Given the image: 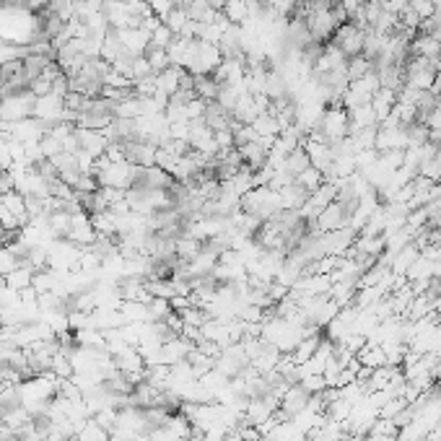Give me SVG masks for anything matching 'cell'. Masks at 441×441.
<instances>
[{"instance_id":"cell-1","label":"cell","mask_w":441,"mask_h":441,"mask_svg":"<svg viewBox=\"0 0 441 441\" xmlns=\"http://www.w3.org/2000/svg\"><path fill=\"white\" fill-rule=\"evenodd\" d=\"M94 174H97L101 187H115V190H125L128 192L135 179V167L128 161H109L107 156H99L94 161Z\"/></svg>"},{"instance_id":"cell-2","label":"cell","mask_w":441,"mask_h":441,"mask_svg":"<svg viewBox=\"0 0 441 441\" xmlns=\"http://www.w3.org/2000/svg\"><path fill=\"white\" fill-rule=\"evenodd\" d=\"M242 210L257 216L260 221H267V218H273L278 210H283V208H281V195H278L275 190H270V187H255V190H249V192L242 197Z\"/></svg>"},{"instance_id":"cell-3","label":"cell","mask_w":441,"mask_h":441,"mask_svg":"<svg viewBox=\"0 0 441 441\" xmlns=\"http://www.w3.org/2000/svg\"><path fill=\"white\" fill-rule=\"evenodd\" d=\"M309 8H306V29L312 34L314 42H319V44H327V42L333 40V34L338 31V24L333 19V10L319 6V3H306Z\"/></svg>"},{"instance_id":"cell-4","label":"cell","mask_w":441,"mask_h":441,"mask_svg":"<svg viewBox=\"0 0 441 441\" xmlns=\"http://www.w3.org/2000/svg\"><path fill=\"white\" fill-rule=\"evenodd\" d=\"M34 101H37V97L31 91H21L13 97H0V119L3 122H19V119L34 117Z\"/></svg>"},{"instance_id":"cell-5","label":"cell","mask_w":441,"mask_h":441,"mask_svg":"<svg viewBox=\"0 0 441 441\" xmlns=\"http://www.w3.org/2000/svg\"><path fill=\"white\" fill-rule=\"evenodd\" d=\"M348 128H351V119H348V109L345 107H327L322 115V122H319V130H322L324 140L335 146L348 138Z\"/></svg>"},{"instance_id":"cell-6","label":"cell","mask_w":441,"mask_h":441,"mask_svg":"<svg viewBox=\"0 0 441 441\" xmlns=\"http://www.w3.org/2000/svg\"><path fill=\"white\" fill-rule=\"evenodd\" d=\"M363 34L366 31L358 29L353 21H345L343 26H338V31L333 34V40L338 47L345 52V58H356V55H361L363 52Z\"/></svg>"},{"instance_id":"cell-7","label":"cell","mask_w":441,"mask_h":441,"mask_svg":"<svg viewBox=\"0 0 441 441\" xmlns=\"http://www.w3.org/2000/svg\"><path fill=\"white\" fill-rule=\"evenodd\" d=\"M172 185H174L172 174L164 172L161 167H135L133 187H140V190H169Z\"/></svg>"},{"instance_id":"cell-8","label":"cell","mask_w":441,"mask_h":441,"mask_svg":"<svg viewBox=\"0 0 441 441\" xmlns=\"http://www.w3.org/2000/svg\"><path fill=\"white\" fill-rule=\"evenodd\" d=\"M65 239H68V242H73L76 247H81V249H86V247L94 244V242L99 239V231L94 228V224H91V216H86V213L73 216Z\"/></svg>"},{"instance_id":"cell-9","label":"cell","mask_w":441,"mask_h":441,"mask_svg":"<svg viewBox=\"0 0 441 441\" xmlns=\"http://www.w3.org/2000/svg\"><path fill=\"white\" fill-rule=\"evenodd\" d=\"M348 221H351V213L345 210L343 203H330L327 208H322L319 210V216L314 218V226L319 228V231H338V228H343V226H348Z\"/></svg>"},{"instance_id":"cell-10","label":"cell","mask_w":441,"mask_h":441,"mask_svg":"<svg viewBox=\"0 0 441 441\" xmlns=\"http://www.w3.org/2000/svg\"><path fill=\"white\" fill-rule=\"evenodd\" d=\"M374 148H376L379 153H387V151H405V148H408V133H405L402 125H397V128L379 125Z\"/></svg>"},{"instance_id":"cell-11","label":"cell","mask_w":441,"mask_h":441,"mask_svg":"<svg viewBox=\"0 0 441 441\" xmlns=\"http://www.w3.org/2000/svg\"><path fill=\"white\" fill-rule=\"evenodd\" d=\"M65 115V99L55 97V94H47V97H37L34 101V117L42 119V122H60Z\"/></svg>"},{"instance_id":"cell-12","label":"cell","mask_w":441,"mask_h":441,"mask_svg":"<svg viewBox=\"0 0 441 441\" xmlns=\"http://www.w3.org/2000/svg\"><path fill=\"white\" fill-rule=\"evenodd\" d=\"M76 138H78V148L86 151L88 156H104L109 146V138L101 133V130H86V128H76Z\"/></svg>"},{"instance_id":"cell-13","label":"cell","mask_w":441,"mask_h":441,"mask_svg":"<svg viewBox=\"0 0 441 441\" xmlns=\"http://www.w3.org/2000/svg\"><path fill=\"white\" fill-rule=\"evenodd\" d=\"M306 151V156H309V164H312L314 169H319L322 174H327L330 172V167H333L335 161V153H333V146H327V143H319V140H309L306 138L304 146H301Z\"/></svg>"},{"instance_id":"cell-14","label":"cell","mask_w":441,"mask_h":441,"mask_svg":"<svg viewBox=\"0 0 441 441\" xmlns=\"http://www.w3.org/2000/svg\"><path fill=\"white\" fill-rule=\"evenodd\" d=\"M0 203L8 208V213L16 218L21 226H26L31 221L29 210H26V197L21 195L19 190H8V192H3V195H0Z\"/></svg>"},{"instance_id":"cell-15","label":"cell","mask_w":441,"mask_h":441,"mask_svg":"<svg viewBox=\"0 0 441 441\" xmlns=\"http://www.w3.org/2000/svg\"><path fill=\"white\" fill-rule=\"evenodd\" d=\"M236 151H239V156H242V161H244V167L249 172H260L267 164V148H263L257 140L244 143V146H239Z\"/></svg>"},{"instance_id":"cell-16","label":"cell","mask_w":441,"mask_h":441,"mask_svg":"<svg viewBox=\"0 0 441 441\" xmlns=\"http://www.w3.org/2000/svg\"><path fill=\"white\" fill-rule=\"evenodd\" d=\"M410 55H418V58H428L439 63L441 58V40L436 37H428V34H418L413 37L410 42Z\"/></svg>"},{"instance_id":"cell-17","label":"cell","mask_w":441,"mask_h":441,"mask_svg":"<svg viewBox=\"0 0 441 441\" xmlns=\"http://www.w3.org/2000/svg\"><path fill=\"white\" fill-rule=\"evenodd\" d=\"M335 200H338V182H330V179H324L322 185L317 187L312 195H309L306 206L314 208V210H317V216H319V210H322V208H327L330 203H335Z\"/></svg>"},{"instance_id":"cell-18","label":"cell","mask_w":441,"mask_h":441,"mask_svg":"<svg viewBox=\"0 0 441 441\" xmlns=\"http://www.w3.org/2000/svg\"><path fill=\"white\" fill-rule=\"evenodd\" d=\"M394 104H397V91H392V88H379L376 94L372 97V107H374V115H376V119L382 122V119H387L390 115H392Z\"/></svg>"},{"instance_id":"cell-19","label":"cell","mask_w":441,"mask_h":441,"mask_svg":"<svg viewBox=\"0 0 441 441\" xmlns=\"http://www.w3.org/2000/svg\"><path fill=\"white\" fill-rule=\"evenodd\" d=\"M278 195H281V208L283 210H301L306 206V200H309V192H306L301 185H288L283 190H278Z\"/></svg>"},{"instance_id":"cell-20","label":"cell","mask_w":441,"mask_h":441,"mask_svg":"<svg viewBox=\"0 0 441 441\" xmlns=\"http://www.w3.org/2000/svg\"><path fill=\"white\" fill-rule=\"evenodd\" d=\"M418 257H421V247L415 244V242H410V244L402 247L400 252L392 257V263H390V270H392L394 275H405L413 267V263H415Z\"/></svg>"},{"instance_id":"cell-21","label":"cell","mask_w":441,"mask_h":441,"mask_svg":"<svg viewBox=\"0 0 441 441\" xmlns=\"http://www.w3.org/2000/svg\"><path fill=\"white\" fill-rule=\"evenodd\" d=\"M182 73H185V68H176V65L156 73V94H161V97H167V99L172 97L176 88H179ZM156 94H153V97H156Z\"/></svg>"},{"instance_id":"cell-22","label":"cell","mask_w":441,"mask_h":441,"mask_svg":"<svg viewBox=\"0 0 441 441\" xmlns=\"http://www.w3.org/2000/svg\"><path fill=\"white\" fill-rule=\"evenodd\" d=\"M356 358L361 361V366L366 369H379V366H390L387 363V356H384V348L382 345L372 343V340H366L361 351H356Z\"/></svg>"},{"instance_id":"cell-23","label":"cell","mask_w":441,"mask_h":441,"mask_svg":"<svg viewBox=\"0 0 441 441\" xmlns=\"http://www.w3.org/2000/svg\"><path fill=\"white\" fill-rule=\"evenodd\" d=\"M263 94L270 99V101H278V99H283V97H291V94H288V83H285V78H283V73H281V70H267Z\"/></svg>"},{"instance_id":"cell-24","label":"cell","mask_w":441,"mask_h":441,"mask_svg":"<svg viewBox=\"0 0 441 441\" xmlns=\"http://www.w3.org/2000/svg\"><path fill=\"white\" fill-rule=\"evenodd\" d=\"M76 345L78 348H104L107 351V335L97 330V327H83V330H73Z\"/></svg>"},{"instance_id":"cell-25","label":"cell","mask_w":441,"mask_h":441,"mask_svg":"<svg viewBox=\"0 0 441 441\" xmlns=\"http://www.w3.org/2000/svg\"><path fill=\"white\" fill-rule=\"evenodd\" d=\"M319 343H322V338L319 335H309V338H304L301 343L296 345L294 351L288 353L291 358H294L296 366H301V363H306L309 358H312L314 353H317V348H319Z\"/></svg>"},{"instance_id":"cell-26","label":"cell","mask_w":441,"mask_h":441,"mask_svg":"<svg viewBox=\"0 0 441 441\" xmlns=\"http://www.w3.org/2000/svg\"><path fill=\"white\" fill-rule=\"evenodd\" d=\"M34 283V270H31L29 265H19L13 273L6 275V285H8L10 291H24V288H31Z\"/></svg>"},{"instance_id":"cell-27","label":"cell","mask_w":441,"mask_h":441,"mask_svg":"<svg viewBox=\"0 0 441 441\" xmlns=\"http://www.w3.org/2000/svg\"><path fill=\"white\" fill-rule=\"evenodd\" d=\"M119 312L125 317V322H133V324L151 322L148 304H140V301H122V304H119Z\"/></svg>"},{"instance_id":"cell-28","label":"cell","mask_w":441,"mask_h":441,"mask_svg":"<svg viewBox=\"0 0 441 441\" xmlns=\"http://www.w3.org/2000/svg\"><path fill=\"white\" fill-rule=\"evenodd\" d=\"M224 16L234 26H244L247 19H249V8H247V0H226V6L224 8Z\"/></svg>"},{"instance_id":"cell-29","label":"cell","mask_w":441,"mask_h":441,"mask_svg":"<svg viewBox=\"0 0 441 441\" xmlns=\"http://www.w3.org/2000/svg\"><path fill=\"white\" fill-rule=\"evenodd\" d=\"M216 8H210L208 3H203V0H192L190 6H187V16H190V21H197V24H213V19H216Z\"/></svg>"},{"instance_id":"cell-30","label":"cell","mask_w":441,"mask_h":441,"mask_svg":"<svg viewBox=\"0 0 441 441\" xmlns=\"http://www.w3.org/2000/svg\"><path fill=\"white\" fill-rule=\"evenodd\" d=\"M221 86L216 83L213 76H195V97L203 101H216Z\"/></svg>"},{"instance_id":"cell-31","label":"cell","mask_w":441,"mask_h":441,"mask_svg":"<svg viewBox=\"0 0 441 441\" xmlns=\"http://www.w3.org/2000/svg\"><path fill=\"white\" fill-rule=\"evenodd\" d=\"M312 164H309V156H306V151L304 148H296V151H291L288 156H285V167H283V172H288V174L294 176H299L304 169H309Z\"/></svg>"},{"instance_id":"cell-32","label":"cell","mask_w":441,"mask_h":441,"mask_svg":"<svg viewBox=\"0 0 441 441\" xmlns=\"http://www.w3.org/2000/svg\"><path fill=\"white\" fill-rule=\"evenodd\" d=\"M252 128L257 130V135H281L283 133V125H281V119L270 115V112H265L260 117L252 122Z\"/></svg>"},{"instance_id":"cell-33","label":"cell","mask_w":441,"mask_h":441,"mask_svg":"<svg viewBox=\"0 0 441 441\" xmlns=\"http://www.w3.org/2000/svg\"><path fill=\"white\" fill-rule=\"evenodd\" d=\"M161 21H164V24H167L169 29L174 31V34H179V31L185 29L187 26V21H190V16H187V8L185 6H172V8L167 10V13H164V16H161Z\"/></svg>"},{"instance_id":"cell-34","label":"cell","mask_w":441,"mask_h":441,"mask_svg":"<svg viewBox=\"0 0 441 441\" xmlns=\"http://www.w3.org/2000/svg\"><path fill=\"white\" fill-rule=\"evenodd\" d=\"M372 70H374V63L369 58H363V55L348 58V83H351V81L363 78V76H366V73H372Z\"/></svg>"},{"instance_id":"cell-35","label":"cell","mask_w":441,"mask_h":441,"mask_svg":"<svg viewBox=\"0 0 441 441\" xmlns=\"http://www.w3.org/2000/svg\"><path fill=\"white\" fill-rule=\"evenodd\" d=\"M146 60H148V65H151V70H153V76L161 73V70L172 68V60H169L167 49H161V47H151V44H148Z\"/></svg>"},{"instance_id":"cell-36","label":"cell","mask_w":441,"mask_h":441,"mask_svg":"<svg viewBox=\"0 0 441 441\" xmlns=\"http://www.w3.org/2000/svg\"><path fill=\"white\" fill-rule=\"evenodd\" d=\"M76 436H78V441H112L109 431H104L94 418H88V421L83 423V428H81Z\"/></svg>"},{"instance_id":"cell-37","label":"cell","mask_w":441,"mask_h":441,"mask_svg":"<svg viewBox=\"0 0 441 441\" xmlns=\"http://www.w3.org/2000/svg\"><path fill=\"white\" fill-rule=\"evenodd\" d=\"M324 182V174L322 172H319V169H314V167H309V169H304V172H301V174L296 176V185H301L306 190V192H309V195H312L314 190H317V187L322 185Z\"/></svg>"},{"instance_id":"cell-38","label":"cell","mask_w":441,"mask_h":441,"mask_svg":"<svg viewBox=\"0 0 441 441\" xmlns=\"http://www.w3.org/2000/svg\"><path fill=\"white\" fill-rule=\"evenodd\" d=\"M143 115V104H140V99L133 97L128 101H119L117 107H115V117H122V119H138Z\"/></svg>"},{"instance_id":"cell-39","label":"cell","mask_w":441,"mask_h":441,"mask_svg":"<svg viewBox=\"0 0 441 441\" xmlns=\"http://www.w3.org/2000/svg\"><path fill=\"white\" fill-rule=\"evenodd\" d=\"M392 115L397 117V122L400 125H413V122H418V107L415 104H405V101H397L392 109Z\"/></svg>"},{"instance_id":"cell-40","label":"cell","mask_w":441,"mask_h":441,"mask_svg":"<svg viewBox=\"0 0 441 441\" xmlns=\"http://www.w3.org/2000/svg\"><path fill=\"white\" fill-rule=\"evenodd\" d=\"M176 34L172 29H169L167 24L161 21L156 29H153V34H151V47H161V49H167L169 44H172V40H174Z\"/></svg>"},{"instance_id":"cell-41","label":"cell","mask_w":441,"mask_h":441,"mask_svg":"<svg viewBox=\"0 0 441 441\" xmlns=\"http://www.w3.org/2000/svg\"><path fill=\"white\" fill-rule=\"evenodd\" d=\"M70 187H73L78 195H88V192H97L101 185H99V179L94 174H78L76 176V182H73Z\"/></svg>"},{"instance_id":"cell-42","label":"cell","mask_w":441,"mask_h":441,"mask_svg":"<svg viewBox=\"0 0 441 441\" xmlns=\"http://www.w3.org/2000/svg\"><path fill=\"white\" fill-rule=\"evenodd\" d=\"M19 265H21L19 257L10 252V247H3V249H0V278H6L8 273H13Z\"/></svg>"},{"instance_id":"cell-43","label":"cell","mask_w":441,"mask_h":441,"mask_svg":"<svg viewBox=\"0 0 441 441\" xmlns=\"http://www.w3.org/2000/svg\"><path fill=\"white\" fill-rule=\"evenodd\" d=\"M40 148H42V156H44V158H55L58 153H63V143H60L58 138H52V135L42 138Z\"/></svg>"},{"instance_id":"cell-44","label":"cell","mask_w":441,"mask_h":441,"mask_svg":"<svg viewBox=\"0 0 441 441\" xmlns=\"http://www.w3.org/2000/svg\"><path fill=\"white\" fill-rule=\"evenodd\" d=\"M408 6L421 16V21L431 19L433 13H436V3H433V0H408Z\"/></svg>"},{"instance_id":"cell-45","label":"cell","mask_w":441,"mask_h":441,"mask_svg":"<svg viewBox=\"0 0 441 441\" xmlns=\"http://www.w3.org/2000/svg\"><path fill=\"white\" fill-rule=\"evenodd\" d=\"M148 76H153V70L148 65L146 55H138V58L133 60V83L140 78H148Z\"/></svg>"},{"instance_id":"cell-46","label":"cell","mask_w":441,"mask_h":441,"mask_svg":"<svg viewBox=\"0 0 441 441\" xmlns=\"http://www.w3.org/2000/svg\"><path fill=\"white\" fill-rule=\"evenodd\" d=\"M13 167V156H10V140L8 135H0V172H8Z\"/></svg>"},{"instance_id":"cell-47","label":"cell","mask_w":441,"mask_h":441,"mask_svg":"<svg viewBox=\"0 0 441 441\" xmlns=\"http://www.w3.org/2000/svg\"><path fill=\"white\" fill-rule=\"evenodd\" d=\"M29 91L34 97H47V94H52V81L47 76H40V78H34L29 83Z\"/></svg>"},{"instance_id":"cell-48","label":"cell","mask_w":441,"mask_h":441,"mask_svg":"<svg viewBox=\"0 0 441 441\" xmlns=\"http://www.w3.org/2000/svg\"><path fill=\"white\" fill-rule=\"evenodd\" d=\"M418 122H423L428 130H441V107H433L428 109L426 115H421V119Z\"/></svg>"},{"instance_id":"cell-49","label":"cell","mask_w":441,"mask_h":441,"mask_svg":"<svg viewBox=\"0 0 441 441\" xmlns=\"http://www.w3.org/2000/svg\"><path fill=\"white\" fill-rule=\"evenodd\" d=\"M49 3H52V0H24V6H26L29 13H42V10H47Z\"/></svg>"},{"instance_id":"cell-50","label":"cell","mask_w":441,"mask_h":441,"mask_svg":"<svg viewBox=\"0 0 441 441\" xmlns=\"http://www.w3.org/2000/svg\"><path fill=\"white\" fill-rule=\"evenodd\" d=\"M135 441H153V439H151V436H148V433H143V436H138Z\"/></svg>"},{"instance_id":"cell-51","label":"cell","mask_w":441,"mask_h":441,"mask_svg":"<svg viewBox=\"0 0 441 441\" xmlns=\"http://www.w3.org/2000/svg\"><path fill=\"white\" fill-rule=\"evenodd\" d=\"M0 340H6V327H3V322H0Z\"/></svg>"},{"instance_id":"cell-52","label":"cell","mask_w":441,"mask_h":441,"mask_svg":"<svg viewBox=\"0 0 441 441\" xmlns=\"http://www.w3.org/2000/svg\"><path fill=\"white\" fill-rule=\"evenodd\" d=\"M433 16H436V21H439V24H441V6H439V8H436V13H433Z\"/></svg>"},{"instance_id":"cell-53","label":"cell","mask_w":441,"mask_h":441,"mask_svg":"<svg viewBox=\"0 0 441 441\" xmlns=\"http://www.w3.org/2000/svg\"><path fill=\"white\" fill-rule=\"evenodd\" d=\"M306 3H317V0H306Z\"/></svg>"},{"instance_id":"cell-54","label":"cell","mask_w":441,"mask_h":441,"mask_svg":"<svg viewBox=\"0 0 441 441\" xmlns=\"http://www.w3.org/2000/svg\"><path fill=\"white\" fill-rule=\"evenodd\" d=\"M0 8H3V0H0Z\"/></svg>"},{"instance_id":"cell-55","label":"cell","mask_w":441,"mask_h":441,"mask_svg":"<svg viewBox=\"0 0 441 441\" xmlns=\"http://www.w3.org/2000/svg\"><path fill=\"white\" fill-rule=\"evenodd\" d=\"M439 314H441V312H439Z\"/></svg>"}]
</instances>
